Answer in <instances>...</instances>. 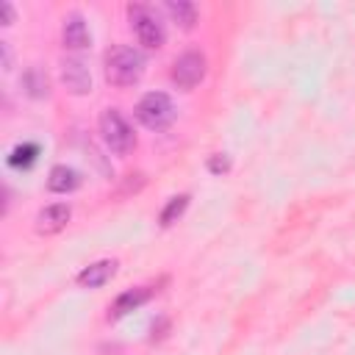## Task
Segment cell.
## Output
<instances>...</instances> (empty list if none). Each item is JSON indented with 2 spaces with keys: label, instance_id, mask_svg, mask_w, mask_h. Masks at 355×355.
Here are the masks:
<instances>
[{
  "label": "cell",
  "instance_id": "cell-1",
  "mask_svg": "<svg viewBox=\"0 0 355 355\" xmlns=\"http://www.w3.org/2000/svg\"><path fill=\"white\" fill-rule=\"evenodd\" d=\"M144 67H147V58L136 47L116 44V47H111L105 53V80L119 86V89L136 86L141 80V75H144Z\"/></svg>",
  "mask_w": 355,
  "mask_h": 355
},
{
  "label": "cell",
  "instance_id": "cell-2",
  "mask_svg": "<svg viewBox=\"0 0 355 355\" xmlns=\"http://www.w3.org/2000/svg\"><path fill=\"white\" fill-rule=\"evenodd\" d=\"M97 125H100V139L105 141V147H108L114 155L125 158V155L133 153V147H136V133H133L130 122L122 116L119 108H105V111L100 114V122H97Z\"/></svg>",
  "mask_w": 355,
  "mask_h": 355
},
{
  "label": "cell",
  "instance_id": "cell-3",
  "mask_svg": "<svg viewBox=\"0 0 355 355\" xmlns=\"http://www.w3.org/2000/svg\"><path fill=\"white\" fill-rule=\"evenodd\" d=\"M128 19H130V28H133V33H136L141 47H147V50L164 47L166 31H164V22L158 19V14L150 6H144V3L128 6Z\"/></svg>",
  "mask_w": 355,
  "mask_h": 355
},
{
  "label": "cell",
  "instance_id": "cell-4",
  "mask_svg": "<svg viewBox=\"0 0 355 355\" xmlns=\"http://www.w3.org/2000/svg\"><path fill=\"white\" fill-rule=\"evenodd\" d=\"M175 103L169 94L164 92H147L139 103H136V119L150 128V130H164L175 122Z\"/></svg>",
  "mask_w": 355,
  "mask_h": 355
},
{
  "label": "cell",
  "instance_id": "cell-5",
  "mask_svg": "<svg viewBox=\"0 0 355 355\" xmlns=\"http://www.w3.org/2000/svg\"><path fill=\"white\" fill-rule=\"evenodd\" d=\"M169 78L180 92H191L205 78V55L200 50H186L183 55L175 58Z\"/></svg>",
  "mask_w": 355,
  "mask_h": 355
},
{
  "label": "cell",
  "instance_id": "cell-6",
  "mask_svg": "<svg viewBox=\"0 0 355 355\" xmlns=\"http://www.w3.org/2000/svg\"><path fill=\"white\" fill-rule=\"evenodd\" d=\"M58 67H61V80H64V86H67L69 94L83 97V94L92 92V72H89V67H86L83 58L67 55V58H61Z\"/></svg>",
  "mask_w": 355,
  "mask_h": 355
},
{
  "label": "cell",
  "instance_id": "cell-7",
  "mask_svg": "<svg viewBox=\"0 0 355 355\" xmlns=\"http://www.w3.org/2000/svg\"><path fill=\"white\" fill-rule=\"evenodd\" d=\"M72 211L67 202H53V205H44L39 214H36V233L42 236H55L67 227Z\"/></svg>",
  "mask_w": 355,
  "mask_h": 355
},
{
  "label": "cell",
  "instance_id": "cell-8",
  "mask_svg": "<svg viewBox=\"0 0 355 355\" xmlns=\"http://www.w3.org/2000/svg\"><path fill=\"white\" fill-rule=\"evenodd\" d=\"M61 42L69 50H86L92 44V31L80 14H67L61 25Z\"/></svg>",
  "mask_w": 355,
  "mask_h": 355
},
{
  "label": "cell",
  "instance_id": "cell-9",
  "mask_svg": "<svg viewBox=\"0 0 355 355\" xmlns=\"http://www.w3.org/2000/svg\"><path fill=\"white\" fill-rule=\"evenodd\" d=\"M153 294H155V288H153V286H139V288H128V291H122V294L114 300L108 319H122V316H128L130 311L141 308Z\"/></svg>",
  "mask_w": 355,
  "mask_h": 355
},
{
  "label": "cell",
  "instance_id": "cell-10",
  "mask_svg": "<svg viewBox=\"0 0 355 355\" xmlns=\"http://www.w3.org/2000/svg\"><path fill=\"white\" fill-rule=\"evenodd\" d=\"M80 172L78 169H72V166H67V164H58V166H53L50 169V175H47V189L50 191H55V194H69V191H75L78 186H80Z\"/></svg>",
  "mask_w": 355,
  "mask_h": 355
},
{
  "label": "cell",
  "instance_id": "cell-11",
  "mask_svg": "<svg viewBox=\"0 0 355 355\" xmlns=\"http://www.w3.org/2000/svg\"><path fill=\"white\" fill-rule=\"evenodd\" d=\"M116 275V261H97V263H89L80 275H78V283L83 286V288H100V286H105L111 277Z\"/></svg>",
  "mask_w": 355,
  "mask_h": 355
},
{
  "label": "cell",
  "instance_id": "cell-12",
  "mask_svg": "<svg viewBox=\"0 0 355 355\" xmlns=\"http://www.w3.org/2000/svg\"><path fill=\"white\" fill-rule=\"evenodd\" d=\"M22 89H25V94L33 97V100L47 97V94H50V78H47V72H44L42 67H28L25 75H22Z\"/></svg>",
  "mask_w": 355,
  "mask_h": 355
},
{
  "label": "cell",
  "instance_id": "cell-13",
  "mask_svg": "<svg viewBox=\"0 0 355 355\" xmlns=\"http://www.w3.org/2000/svg\"><path fill=\"white\" fill-rule=\"evenodd\" d=\"M166 11L169 17L183 28V31H191L194 22H197V6L191 0H169L166 3Z\"/></svg>",
  "mask_w": 355,
  "mask_h": 355
},
{
  "label": "cell",
  "instance_id": "cell-14",
  "mask_svg": "<svg viewBox=\"0 0 355 355\" xmlns=\"http://www.w3.org/2000/svg\"><path fill=\"white\" fill-rule=\"evenodd\" d=\"M36 155H39V144L25 141V144H19V147L11 150V155H8V166H14V169H25V166H31V164L36 161Z\"/></svg>",
  "mask_w": 355,
  "mask_h": 355
},
{
  "label": "cell",
  "instance_id": "cell-15",
  "mask_svg": "<svg viewBox=\"0 0 355 355\" xmlns=\"http://www.w3.org/2000/svg\"><path fill=\"white\" fill-rule=\"evenodd\" d=\"M189 208V194H178V197H172L166 205H164V211H161V216H158V222L164 225V227H169V225H175L180 216H183V211Z\"/></svg>",
  "mask_w": 355,
  "mask_h": 355
},
{
  "label": "cell",
  "instance_id": "cell-16",
  "mask_svg": "<svg viewBox=\"0 0 355 355\" xmlns=\"http://www.w3.org/2000/svg\"><path fill=\"white\" fill-rule=\"evenodd\" d=\"M208 169H211L214 175H225V172L230 169V158L222 155V153H214V155L208 158Z\"/></svg>",
  "mask_w": 355,
  "mask_h": 355
},
{
  "label": "cell",
  "instance_id": "cell-17",
  "mask_svg": "<svg viewBox=\"0 0 355 355\" xmlns=\"http://www.w3.org/2000/svg\"><path fill=\"white\" fill-rule=\"evenodd\" d=\"M166 327H169V322H166V319H158V322L153 324V336H150V338H153V341H155V338H164V336H166V333H164Z\"/></svg>",
  "mask_w": 355,
  "mask_h": 355
},
{
  "label": "cell",
  "instance_id": "cell-18",
  "mask_svg": "<svg viewBox=\"0 0 355 355\" xmlns=\"http://www.w3.org/2000/svg\"><path fill=\"white\" fill-rule=\"evenodd\" d=\"M0 50H3V69H11V44L0 42Z\"/></svg>",
  "mask_w": 355,
  "mask_h": 355
},
{
  "label": "cell",
  "instance_id": "cell-19",
  "mask_svg": "<svg viewBox=\"0 0 355 355\" xmlns=\"http://www.w3.org/2000/svg\"><path fill=\"white\" fill-rule=\"evenodd\" d=\"M0 8H3V25H11L14 22V6L11 3H3Z\"/></svg>",
  "mask_w": 355,
  "mask_h": 355
}]
</instances>
